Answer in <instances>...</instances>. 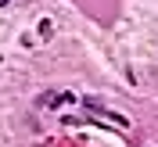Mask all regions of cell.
<instances>
[{
    "label": "cell",
    "mask_w": 158,
    "mask_h": 147,
    "mask_svg": "<svg viewBox=\"0 0 158 147\" xmlns=\"http://www.w3.org/2000/svg\"><path fill=\"white\" fill-rule=\"evenodd\" d=\"M79 104H83V108H90V111H97V115H108L111 122H115V126H122V129L129 126V118H126V115H118V111H108V108H101V104H97L94 97H83Z\"/></svg>",
    "instance_id": "cell-1"
},
{
    "label": "cell",
    "mask_w": 158,
    "mask_h": 147,
    "mask_svg": "<svg viewBox=\"0 0 158 147\" xmlns=\"http://www.w3.org/2000/svg\"><path fill=\"white\" fill-rule=\"evenodd\" d=\"M72 93H40L36 97V108H58V104H72Z\"/></svg>",
    "instance_id": "cell-2"
},
{
    "label": "cell",
    "mask_w": 158,
    "mask_h": 147,
    "mask_svg": "<svg viewBox=\"0 0 158 147\" xmlns=\"http://www.w3.org/2000/svg\"><path fill=\"white\" fill-rule=\"evenodd\" d=\"M7 4H11V0H0V7H7Z\"/></svg>",
    "instance_id": "cell-3"
}]
</instances>
